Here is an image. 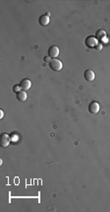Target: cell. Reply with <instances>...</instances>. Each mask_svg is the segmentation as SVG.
<instances>
[{
	"instance_id": "cell-1",
	"label": "cell",
	"mask_w": 110,
	"mask_h": 212,
	"mask_svg": "<svg viewBox=\"0 0 110 212\" xmlns=\"http://www.w3.org/2000/svg\"><path fill=\"white\" fill-rule=\"evenodd\" d=\"M49 67L52 69L53 71H60L63 67V64L62 62L57 58H53L51 59L50 62H49Z\"/></svg>"
},
{
	"instance_id": "cell-2",
	"label": "cell",
	"mask_w": 110,
	"mask_h": 212,
	"mask_svg": "<svg viewBox=\"0 0 110 212\" xmlns=\"http://www.w3.org/2000/svg\"><path fill=\"white\" fill-rule=\"evenodd\" d=\"M85 44H86V46H89V47H96V44H98V42H97V39L96 38V37L89 36L86 39V41H85Z\"/></svg>"
},
{
	"instance_id": "cell-3",
	"label": "cell",
	"mask_w": 110,
	"mask_h": 212,
	"mask_svg": "<svg viewBox=\"0 0 110 212\" xmlns=\"http://www.w3.org/2000/svg\"><path fill=\"white\" fill-rule=\"evenodd\" d=\"M99 109H100V106H99V104L97 103L96 101H92L91 104H89V113L92 114H96L99 112Z\"/></svg>"
},
{
	"instance_id": "cell-4",
	"label": "cell",
	"mask_w": 110,
	"mask_h": 212,
	"mask_svg": "<svg viewBox=\"0 0 110 212\" xmlns=\"http://www.w3.org/2000/svg\"><path fill=\"white\" fill-rule=\"evenodd\" d=\"M48 55L52 58H56L59 55V48L56 46H52L48 49Z\"/></svg>"
},
{
	"instance_id": "cell-5",
	"label": "cell",
	"mask_w": 110,
	"mask_h": 212,
	"mask_svg": "<svg viewBox=\"0 0 110 212\" xmlns=\"http://www.w3.org/2000/svg\"><path fill=\"white\" fill-rule=\"evenodd\" d=\"M10 144V136L7 133H2L1 134V146L2 147H7Z\"/></svg>"
},
{
	"instance_id": "cell-6",
	"label": "cell",
	"mask_w": 110,
	"mask_h": 212,
	"mask_svg": "<svg viewBox=\"0 0 110 212\" xmlns=\"http://www.w3.org/2000/svg\"><path fill=\"white\" fill-rule=\"evenodd\" d=\"M94 78H96V73H94V71L91 70V69L86 70V72H85V79H86L87 81L91 82L94 80Z\"/></svg>"
},
{
	"instance_id": "cell-7",
	"label": "cell",
	"mask_w": 110,
	"mask_h": 212,
	"mask_svg": "<svg viewBox=\"0 0 110 212\" xmlns=\"http://www.w3.org/2000/svg\"><path fill=\"white\" fill-rule=\"evenodd\" d=\"M20 86H21V88L23 89L24 91H28V90L31 88L32 82H31V80H29V79H24V80L21 81V83H20Z\"/></svg>"
},
{
	"instance_id": "cell-8",
	"label": "cell",
	"mask_w": 110,
	"mask_h": 212,
	"mask_svg": "<svg viewBox=\"0 0 110 212\" xmlns=\"http://www.w3.org/2000/svg\"><path fill=\"white\" fill-rule=\"evenodd\" d=\"M49 22H50V20H49V16H47V15H42L38 19V23L41 26H47L49 24Z\"/></svg>"
},
{
	"instance_id": "cell-9",
	"label": "cell",
	"mask_w": 110,
	"mask_h": 212,
	"mask_svg": "<svg viewBox=\"0 0 110 212\" xmlns=\"http://www.w3.org/2000/svg\"><path fill=\"white\" fill-rule=\"evenodd\" d=\"M28 98V95L26 93V91H20L19 93H17V99L19 100V101L21 102H25Z\"/></svg>"
},
{
	"instance_id": "cell-10",
	"label": "cell",
	"mask_w": 110,
	"mask_h": 212,
	"mask_svg": "<svg viewBox=\"0 0 110 212\" xmlns=\"http://www.w3.org/2000/svg\"><path fill=\"white\" fill-rule=\"evenodd\" d=\"M105 37H106V32L104 31V30H98L96 34V38L97 39H100V41L101 39H103Z\"/></svg>"
},
{
	"instance_id": "cell-11",
	"label": "cell",
	"mask_w": 110,
	"mask_h": 212,
	"mask_svg": "<svg viewBox=\"0 0 110 212\" xmlns=\"http://www.w3.org/2000/svg\"><path fill=\"white\" fill-rule=\"evenodd\" d=\"M94 48H96V51H100L101 49L103 48V44H100V42H98V44H96V47H94Z\"/></svg>"
},
{
	"instance_id": "cell-12",
	"label": "cell",
	"mask_w": 110,
	"mask_h": 212,
	"mask_svg": "<svg viewBox=\"0 0 110 212\" xmlns=\"http://www.w3.org/2000/svg\"><path fill=\"white\" fill-rule=\"evenodd\" d=\"M20 89H22L20 85H15V86L13 87V91H14L16 94H17V93H19V92H20Z\"/></svg>"
},
{
	"instance_id": "cell-13",
	"label": "cell",
	"mask_w": 110,
	"mask_h": 212,
	"mask_svg": "<svg viewBox=\"0 0 110 212\" xmlns=\"http://www.w3.org/2000/svg\"><path fill=\"white\" fill-rule=\"evenodd\" d=\"M44 61H45V62H50V57H48V56L44 57Z\"/></svg>"
},
{
	"instance_id": "cell-14",
	"label": "cell",
	"mask_w": 110,
	"mask_h": 212,
	"mask_svg": "<svg viewBox=\"0 0 110 212\" xmlns=\"http://www.w3.org/2000/svg\"><path fill=\"white\" fill-rule=\"evenodd\" d=\"M3 116H4V114H3V112H2V111H0V118H3Z\"/></svg>"
}]
</instances>
